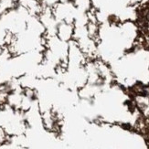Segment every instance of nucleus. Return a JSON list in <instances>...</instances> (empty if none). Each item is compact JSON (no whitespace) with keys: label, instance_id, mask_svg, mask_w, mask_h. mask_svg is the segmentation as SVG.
<instances>
[{"label":"nucleus","instance_id":"1","mask_svg":"<svg viewBox=\"0 0 149 149\" xmlns=\"http://www.w3.org/2000/svg\"><path fill=\"white\" fill-rule=\"evenodd\" d=\"M146 19L149 21V12L147 13V15H146Z\"/></svg>","mask_w":149,"mask_h":149}]
</instances>
